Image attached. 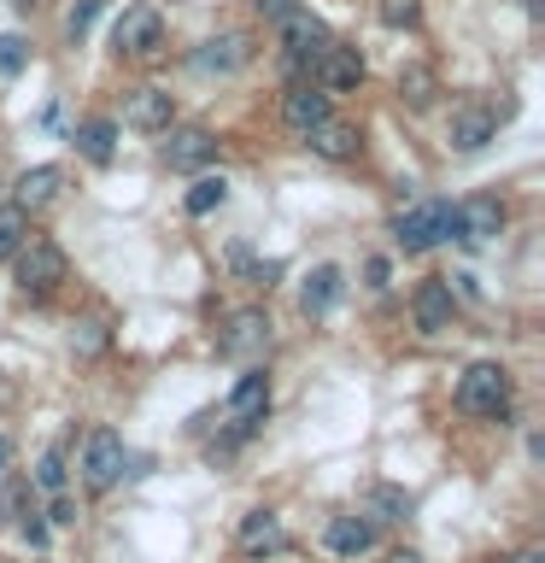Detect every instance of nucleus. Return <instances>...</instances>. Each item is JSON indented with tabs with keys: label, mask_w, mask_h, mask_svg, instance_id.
Returning a JSON list of instances; mask_svg holds the SVG:
<instances>
[{
	"label": "nucleus",
	"mask_w": 545,
	"mask_h": 563,
	"mask_svg": "<svg viewBox=\"0 0 545 563\" xmlns=\"http://www.w3.org/2000/svg\"><path fill=\"white\" fill-rule=\"evenodd\" d=\"M492 563H510V558H492Z\"/></svg>",
	"instance_id": "38"
},
{
	"label": "nucleus",
	"mask_w": 545,
	"mask_h": 563,
	"mask_svg": "<svg viewBox=\"0 0 545 563\" xmlns=\"http://www.w3.org/2000/svg\"><path fill=\"white\" fill-rule=\"evenodd\" d=\"M258 12L270 18V24H281L288 12H299V0H258Z\"/></svg>",
	"instance_id": "33"
},
{
	"label": "nucleus",
	"mask_w": 545,
	"mask_h": 563,
	"mask_svg": "<svg viewBox=\"0 0 545 563\" xmlns=\"http://www.w3.org/2000/svg\"><path fill=\"white\" fill-rule=\"evenodd\" d=\"M270 346V317L264 311H235L229 317V329L218 334V352L223 358H253V352Z\"/></svg>",
	"instance_id": "10"
},
{
	"label": "nucleus",
	"mask_w": 545,
	"mask_h": 563,
	"mask_svg": "<svg viewBox=\"0 0 545 563\" xmlns=\"http://www.w3.org/2000/svg\"><path fill=\"white\" fill-rule=\"evenodd\" d=\"M492 135H499V112H492L487 100H464L452 112V147L457 153H481Z\"/></svg>",
	"instance_id": "8"
},
{
	"label": "nucleus",
	"mask_w": 545,
	"mask_h": 563,
	"mask_svg": "<svg viewBox=\"0 0 545 563\" xmlns=\"http://www.w3.org/2000/svg\"><path fill=\"white\" fill-rule=\"evenodd\" d=\"M311 141V153H323V158H334V165H346V158H358V147H364V135H358V123H346V118H323L316 130L305 135Z\"/></svg>",
	"instance_id": "12"
},
{
	"label": "nucleus",
	"mask_w": 545,
	"mask_h": 563,
	"mask_svg": "<svg viewBox=\"0 0 545 563\" xmlns=\"http://www.w3.org/2000/svg\"><path fill=\"white\" fill-rule=\"evenodd\" d=\"M158 42H165V18H158V7H123V18L112 24V47L123 53V59H147V53H158Z\"/></svg>",
	"instance_id": "4"
},
{
	"label": "nucleus",
	"mask_w": 545,
	"mask_h": 563,
	"mask_svg": "<svg viewBox=\"0 0 545 563\" xmlns=\"http://www.w3.org/2000/svg\"><path fill=\"white\" fill-rule=\"evenodd\" d=\"M411 517V493L404 487H376L369 493V522H404Z\"/></svg>",
	"instance_id": "24"
},
{
	"label": "nucleus",
	"mask_w": 545,
	"mask_h": 563,
	"mask_svg": "<svg viewBox=\"0 0 545 563\" xmlns=\"http://www.w3.org/2000/svg\"><path fill=\"white\" fill-rule=\"evenodd\" d=\"M7 464H12V440L0 434V470H7Z\"/></svg>",
	"instance_id": "35"
},
{
	"label": "nucleus",
	"mask_w": 545,
	"mask_h": 563,
	"mask_svg": "<svg viewBox=\"0 0 545 563\" xmlns=\"http://www.w3.org/2000/svg\"><path fill=\"white\" fill-rule=\"evenodd\" d=\"M334 299H341V271L316 264L305 276V288H299V306H305V317H323V311H334Z\"/></svg>",
	"instance_id": "21"
},
{
	"label": "nucleus",
	"mask_w": 545,
	"mask_h": 563,
	"mask_svg": "<svg viewBox=\"0 0 545 563\" xmlns=\"http://www.w3.org/2000/svg\"><path fill=\"white\" fill-rule=\"evenodd\" d=\"M381 18H387V24H416V7H411V0H387Z\"/></svg>",
	"instance_id": "32"
},
{
	"label": "nucleus",
	"mask_w": 545,
	"mask_h": 563,
	"mask_svg": "<svg viewBox=\"0 0 545 563\" xmlns=\"http://www.w3.org/2000/svg\"><path fill=\"white\" fill-rule=\"evenodd\" d=\"M411 317H416V329L422 334H440V329H452V288L446 282H422V288L411 294Z\"/></svg>",
	"instance_id": "14"
},
{
	"label": "nucleus",
	"mask_w": 545,
	"mask_h": 563,
	"mask_svg": "<svg viewBox=\"0 0 545 563\" xmlns=\"http://www.w3.org/2000/svg\"><path fill=\"white\" fill-rule=\"evenodd\" d=\"M30 65V42L24 35H0V77H18Z\"/></svg>",
	"instance_id": "27"
},
{
	"label": "nucleus",
	"mask_w": 545,
	"mask_h": 563,
	"mask_svg": "<svg viewBox=\"0 0 545 563\" xmlns=\"http://www.w3.org/2000/svg\"><path fill=\"white\" fill-rule=\"evenodd\" d=\"M323 118H329V95H323L316 82H293L288 95H281V123H288L299 141H305Z\"/></svg>",
	"instance_id": "11"
},
{
	"label": "nucleus",
	"mask_w": 545,
	"mask_h": 563,
	"mask_svg": "<svg viewBox=\"0 0 545 563\" xmlns=\"http://www.w3.org/2000/svg\"><path fill=\"white\" fill-rule=\"evenodd\" d=\"M123 464H130L123 434H112V429H94V434H88V446H82V482H88V487H94V493L118 487Z\"/></svg>",
	"instance_id": "5"
},
{
	"label": "nucleus",
	"mask_w": 545,
	"mask_h": 563,
	"mask_svg": "<svg viewBox=\"0 0 545 563\" xmlns=\"http://www.w3.org/2000/svg\"><path fill=\"white\" fill-rule=\"evenodd\" d=\"M311 82L323 88V95H346V88H358V82H364V53L329 42V47L311 59Z\"/></svg>",
	"instance_id": "7"
},
{
	"label": "nucleus",
	"mask_w": 545,
	"mask_h": 563,
	"mask_svg": "<svg viewBox=\"0 0 545 563\" xmlns=\"http://www.w3.org/2000/svg\"><path fill=\"white\" fill-rule=\"evenodd\" d=\"M123 123L141 135H158V130H170V95L165 88H135L130 106H123Z\"/></svg>",
	"instance_id": "15"
},
{
	"label": "nucleus",
	"mask_w": 545,
	"mask_h": 563,
	"mask_svg": "<svg viewBox=\"0 0 545 563\" xmlns=\"http://www.w3.org/2000/svg\"><path fill=\"white\" fill-rule=\"evenodd\" d=\"M53 522H77V505H70L65 493H59V499H53Z\"/></svg>",
	"instance_id": "34"
},
{
	"label": "nucleus",
	"mask_w": 545,
	"mask_h": 563,
	"mask_svg": "<svg viewBox=\"0 0 545 563\" xmlns=\"http://www.w3.org/2000/svg\"><path fill=\"white\" fill-rule=\"evenodd\" d=\"M0 505H7V517H12V522H30V517H35V510H30V487H24V482L7 487V499H0Z\"/></svg>",
	"instance_id": "30"
},
{
	"label": "nucleus",
	"mask_w": 545,
	"mask_h": 563,
	"mask_svg": "<svg viewBox=\"0 0 545 563\" xmlns=\"http://www.w3.org/2000/svg\"><path fill=\"white\" fill-rule=\"evenodd\" d=\"M59 183H65V170L59 165H35L18 176V211H42L59 200Z\"/></svg>",
	"instance_id": "17"
},
{
	"label": "nucleus",
	"mask_w": 545,
	"mask_h": 563,
	"mask_svg": "<svg viewBox=\"0 0 545 563\" xmlns=\"http://www.w3.org/2000/svg\"><path fill=\"white\" fill-rule=\"evenodd\" d=\"M223 200H229V183H223V176H200V183L188 188L182 206H188V218H205V211H218Z\"/></svg>",
	"instance_id": "25"
},
{
	"label": "nucleus",
	"mask_w": 545,
	"mask_h": 563,
	"mask_svg": "<svg viewBox=\"0 0 545 563\" xmlns=\"http://www.w3.org/2000/svg\"><path fill=\"white\" fill-rule=\"evenodd\" d=\"M281 47H288V77H305L311 59L329 47V30L311 12H288L281 18Z\"/></svg>",
	"instance_id": "6"
},
{
	"label": "nucleus",
	"mask_w": 545,
	"mask_h": 563,
	"mask_svg": "<svg viewBox=\"0 0 545 563\" xmlns=\"http://www.w3.org/2000/svg\"><path fill=\"white\" fill-rule=\"evenodd\" d=\"M323 545L334 558H364L369 545H376V522H369V517H334L323 528Z\"/></svg>",
	"instance_id": "16"
},
{
	"label": "nucleus",
	"mask_w": 545,
	"mask_h": 563,
	"mask_svg": "<svg viewBox=\"0 0 545 563\" xmlns=\"http://www.w3.org/2000/svg\"><path fill=\"white\" fill-rule=\"evenodd\" d=\"M100 346H105V329H100V323H82V334H77V352H82V358H94Z\"/></svg>",
	"instance_id": "31"
},
{
	"label": "nucleus",
	"mask_w": 545,
	"mask_h": 563,
	"mask_svg": "<svg viewBox=\"0 0 545 563\" xmlns=\"http://www.w3.org/2000/svg\"><path fill=\"white\" fill-rule=\"evenodd\" d=\"M35 482H42L47 493H65V457H59V452H47L42 464H35Z\"/></svg>",
	"instance_id": "29"
},
{
	"label": "nucleus",
	"mask_w": 545,
	"mask_h": 563,
	"mask_svg": "<svg viewBox=\"0 0 545 563\" xmlns=\"http://www.w3.org/2000/svg\"><path fill=\"white\" fill-rule=\"evenodd\" d=\"M77 153L88 158V165H112V153H118V123H112V118H88L82 130H77Z\"/></svg>",
	"instance_id": "22"
},
{
	"label": "nucleus",
	"mask_w": 545,
	"mask_h": 563,
	"mask_svg": "<svg viewBox=\"0 0 545 563\" xmlns=\"http://www.w3.org/2000/svg\"><path fill=\"white\" fill-rule=\"evenodd\" d=\"M393 235H399L404 253H429V246L457 235V206L452 200H416V206H404L399 218H393Z\"/></svg>",
	"instance_id": "1"
},
{
	"label": "nucleus",
	"mask_w": 545,
	"mask_h": 563,
	"mask_svg": "<svg viewBox=\"0 0 545 563\" xmlns=\"http://www.w3.org/2000/svg\"><path fill=\"white\" fill-rule=\"evenodd\" d=\"M12 7H18V12H30V7H35V0H12Z\"/></svg>",
	"instance_id": "37"
},
{
	"label": "nucleus",
	"mask_w": 545,
	"mask_h": 563,
	"mask_svg": "<svg viewBox=\"0 0 545 563\" xmlns=\"http://www.w3.org/2000/svg\"><path fill=\"white\" fill-rule=\"evenodd\" d=\"M241 552H288V528L270 510H253V517H241Z\"/></svg>",
	"instance_id": "20"
},
{
	"label": "nucleus",
	"mask_w": 545,
	"mask_h": 563,
	"mask_svg": "<svg viewBox=\"0 0 545 563\" xmlns=\"http://www.w3.org/2000/svg\"><path fill=\"white\" fill-rule=\"evenodd\" d=\"M30 235V211H18V206H0V264H7L18 246H24Z\"/></svg>",
	"instance_id": "26"
},
{
	"label": "nucleus",
	"mask_w": 545,
	"mask_h": 563,
	"mask_svg": "<svg viewBox=\"0 0 545 563\" xmlns=\"http://www.w3.org/2000/svg\"><path fill=\"white\" fill-rule=\"evenodd\" d=\"M100 7H105V0H77V7H70V18H65L70 42H82V35L94 30V18H100Z\"/></svg>",
	"instance_id": "28"
},
{
	"label": "nucleus",
	"mask_w": 545,
	"mask_h": 563,
	"mask_svg": "<svg viewBox=\"0 0 545 563\" xmlns=\"http://www.w3.org/2000/svg\"><path fill=\"white\" fill-rule=\"evenodd\" d=\"M504 399H510L504 364H469L464 382H457V411H469V417H499Z\"/></svg>",
	"instance_id": "3"
},
{
	"label": "nucleus",
	"mask_w": 545,
	"mask_h": 563,
	"mask_svg": "<svg viewBox=\"0 0 545 563\" xmlns=\"http://www.w3.org/2000/svg\"><path fill=\"white\" fill-rule=\"evenodd\" d=\"M387 563H422L416 552H393V558H387Z\"/></svg>",
	"instance_id": "36"
},
{
	"label": "nucleus",
	"mask_w": 545,
	"mask_h": 563,
	"mask_svg": "<svg viewBox=\"0 0 545 563\" xmlns=\"http://www.w3.org/2000/svg\"><path fill=\"white\" fill-rule=\"evenodd\" d=\"M12 258H18V288H24V294H35V299H42V294H53V288L65 282V271H70V264H65V253H59L53 241H42V235H24V246H18Z\"/></svg>",
	"instance_id": "2"
},
{
	"label": "nucleus",
	"mask_w": 545,
	"mask_h": 563,
	"mask_svg": "<svg viewBox=\"0 0 545 563\" xmlns=\"http://www.w3.org/2000/svg\"><path fill=\"white\" fill-rule=\"evenodd\" d=\"M246 59H253V42L235 30V35H218V42H205L193 53V70H241Z\"/></svg>",
	"instance_id": "19"
},
{
	"label": "nucleus",
	"mask_w": 545,
	"mask_h": 563,
	"mask_svg": "<svg viewBox=\"0 0 545 563\" xmlns=\"http://www.w3.org/2000/svg\"><path fill=\"white\" fill-rule=\"evenodd\" d=\"M434 95H440V77H434L429 65H404V70H399V100L411 106V112L434 106Z\"/></svg>",
	"instance_id": "23"
},
{
	"label": "nucleus",
	"mask_w": 545,
	"mask_h": 563,
	"mask_svg": "<svg viewBox=\"0 0 545 563\" xmlns=\"http://www.w3.org/2000/svg\"><path fill=\"white\" fill-rule=\"evenodd\" d=\"M504 229V206L492 200V194H475V200L457 206V235L452 241H464V246H487L492 235Z\"/></svg>",
	"instance_id": "9"
},
{
	"label": "nucleus",
	"mask_w": 545,
	"mask_h": 563,
	"mask_svg": "<svg viewBox=\"0 0 545 563\" xmlns=\"http://www.w3.org/2000/svg\"><path fill=\"white\" fill-rule=\"evenodd\" d=\"M218 158V141H211V130H200V123H188V130H176L165 141V165L170 170H200Z\"/></svg>",
	"instance_id": "13"
},
{
	"label": "nucleus",
	"mask_w": 545,
	"mask_h": 563,
	"mask_svg": "<svg viewBox=\"0 0 545 563\" xmlns=\"http://www.w3.org/2000/svg\"><path fill=\"white\" fill-rule=\"evenodd\" d=\"M264 405H270V376H264V369H246V376L235 382V394H229V417H235V422H258Z\"/></svg>",
	"instance_id": "18"
}]
</instances>
